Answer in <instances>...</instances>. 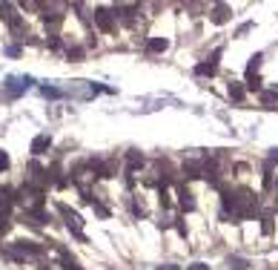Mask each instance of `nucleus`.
<instances>
[{
    "mask_svg": "<svg viewBox=\"0 0 278 270\" xmlns=\"http://www.w3.org/2000/svg\"><path fill=\"white\" fill-rule=\"evenodd\" d=\"M255 210H258V201H255L253 190H235V210H232V219H253Z\"/></svg>",
    "mask_w": 278,
    "mask_h": 270,
    "instance_id": "nucleus-1",
    "label": "nucleus"
},
{
    "mask_svg": "<svg viewBox=\"0 0 278 270\" xmlns=\"http://www.w3.org/2000/svg\"><path fill=\"white\" fill-rule=\"evenodd\" d=\"M57 210L64 213L66 224H69V230L75 238H80V241H86V236H83V219H80V213H75V210H69L66 204H57Z\"/></svg>",
    "mask_w": 278,
    "mask_h": 270,
    "instance_id": "nucleus-2",
    "label": "nucleus"
},
{
    "mask_svg": "<svg viewBox=\"0 0 278 270\" xmlns=\"http://www.w3.org/2000/svg\"><path fill=\"white\" fill-rule=\"evenodd\" d=\"M32 84H35V80H32V78H26V75H23V78L12 75V78L6 80V95H9V98H17L20 92H23V89H29V87H32Z\"/></svg>",
    "mask_w": 278,
    "mask_h": 270,
    "instance_id": "nucleus-3",
    "label": "nucleus"
},
{
    "mask_svg": "<svg viewBox=\"0 0 278 270\" xmlns=\"http://www.w3.org/2000/svg\"><path fill=\"white\" fill-rule=\"evenodd\" d=\"M92 173L98 175V178H115L118 175V164L112 158H106V161H92Z\"/></svg>",
    "mask_w": 278,
    "mask_h": 270,
    "instance_id": "nucleus-4",
    "label": "nucleus"
},
{
    "mask_svg": "<svg viewBox=\"0 0 278 270\" xmlns=\"http://www.w3.org/2000/svg\"><path fill=\"white\" fill-rule=\"evenodd\" d=\"M17 250V253L23 256H43V245H35V241H26V238H20V241H15V245H12Z\"/></svg>",
    "mask_w": 278,
    "mask_h": 270,
    "instance_id": "nucleus-5",
    "label": "nucleus"
},
{
    "mask_svg": "<svg viewBox=\"0 0 278 270\" xmlns=\"http://www.w3.org/2000/svg\"><path fill=\"white\" fill-rule=\"evenodd\" d=\"M95 23H98V29L112 32L115 29V15H112L109 9H95Z\"/></svg>",
    "mask_w": 278,
    "mask_h": 270,
    "instance_id": "nucleus-6",
    "label": "nucleus"
},
{
    "mask_svg": "<svg viewBox=\"0 0 278 270\" xmlns=\"http://www.w3.org/2000/svg\"><path fill=\"white\" fill-rule=\"evenodd\" d=\"M49 147H52V138H49L46 132H40V135H35V138H32V155H43Z\"/></svg>",
    "mask_w": 278,
    "mask_h": 270,
    "instance_id": "nucleus-7",
    "label": "nucleus"
},
{
    "mask_svg": "<svg viewBox=\"0 0 278 270\" xmlns=\"http://www.w3.org/2000/svg\"><path fill=\"white\" fill-rule=\"evenodd\" d=\"M230 15H232V9L227 6V3H218V6L212 9V15H209V17H212V23L221 26V23H227V20H230Z\"/></svg>",
    "mask_w": 278,
    "mask_h": 270,
    "instance_id": "nucleus-8",
    "label": "nucleus"
},
{
    "mask_svg": "<svg viewBox=\"0 0 278 270\" xmlns=\"http://www.w3.org/2000/svg\"><path fill=\"white\" fill-rule=\"evenodd\" d=\"M183 175L187 178H204V161H187L183 164Z\"/></svg>",
    "mask_w": 278,
    "mask_h": 270,
    "instance_id": "nucleus-9",
    "label": "nucleus"
},
{
    "mask_svg": "<svg viewBox=\"0 0 278 270\" xmlns=\"http://www.w3.org/2000/svg\"><path fill=\"white\" fill-rule=\"evenodd\" d=\"M178 201H181L183 210H195V199H192V193L183 184H178Z\"/></svg>",
    "mask_w": 278,
    "mask_h": 270,
    "instance_id": "nucleus-10",
    "label": "nucleus"
},
{
    "mask_svg": "<svg viewBox=\"0 0 278 270\" xmlns=\"http://www.w3.org/2000/svg\"><path fill=\"white\" fill-rule=\"evenodd\" d=\"M141 164H143V155H141L138 150H129V152H127V173L132 175L138 167H141Z\"/></svg>",
    "mask_w": 278,
    "mask_h": 270,
    "instance_id": "nucleus-11",
    "label": "nucleus"
},
{
    "mask_svg": "<svg viewBox=\"0 0 278 270\" xmlns=\"http://www.w3.org/2000/svg\"><path fill=\"white\" fill-rule=\"evenodd\" d=\"M57 253H60V264H64V270H83L78 259H75V256H69L64 247H57Z\"/></svg>",
    "mask_w": 278,
    "mask_h": 270,
    "instance_id": "nucleus-12",
    "label": "nucleus"
},
{
    "mask_svg": "<svg viewBox=\"0 0 278 270\" xmlns=\"http://www.w3.org/2000/svg\"><path fill=\"white\" fill-rule=\"evenodd\" d=\"M167 46H169L167 38H149L146 40V52H152V55H155V52H164Z\"/></svg>",
    "mask_w": 278,
    "mask_h": 270,
    "instance_id": "nucleus-13",
    "label": "nucleus"
},
{
    "mask_svg": "<svg viewBox=\"0 0 278 270\" xmlns=\"http://www.w3.org/2000/svg\"><path fill=\"white\" fill-rule=\"evenodd\" d=\"M272 230H275V224H272V213H264L261 215V233H264V236H272Z\"/></svg>",
    "mask_w": 278,
    "mask_h": 270,
    "instance_id": "nucleus-14",
    "label": "nucleus"
},
{
    "mask_svg": "<svg viewBox=\"0 0 278 270\" xmlns=\"http://www.w3.org/2000/svg\"><path fill=\"white\" fill-rule=\"evenodd\" d=\"M12 201H15V199H12V193H0V215H9V207H12Z\"/></svg>",
    "mask_w": 278,
    "mask_h": 270,
    "instance_id": "nucleus-15",
    "label": "nucleus"
},
{
    "mask_svg": "<svg viewBox=\"0 0 278 270\" xmlns=\"http://www.w3.org/2000/svg\"><path fill=\"white\" fill-rule=\"evenodd\" d=\"M261 103L267 106V110H275V103H278V92H261Z\"/></svg>",
    "mask_w": 278,
    "mask_h": 270,
    "instance_id": "nucleus-16",
    "label": "nucleus"
},
{
    "mask_svg": "<svg viewBox=\"0 0 278 270\" xmlns=\"http://www.w3.org/2000/svg\"><path fill=\"white\" fill-rule=\"evenodd\" d=\"M215 72H218V66L209 64V61H207V64H198V66H195V75H209V78H212Z\"/></svg>",
    "mask_w": 278,
    "mask_h": 270,
    "instance_id": "nucleus-17",
    "label": "nucleus"
},
{
    "mask_svg": "<svg viewBox=\"0 0 278 270\" xmlns=\"http://www.w3.org/2000/svg\"><path fill=\"white\" fill-rule=\"evenodd\" d=\"M261 58H264L261 52L250 58V64H246V75H255V72H258V66H261Z\"/></svg>",
    "mask_w": 278,
    "mask_h": 270,
    "instance_id": "nucleus-18",
    "label": "nucleus"
},
{
    "mask_svg": "<svg viewBox=\"0 0 278 270\" xmlns=\"http://www.w3.org/2000/svg\"><path fill=\"white\" fill-rule=\"evenodd\" d=\"M230 98L232 101H244V87L241 84H230Z\"/></svg>",
    "mask_w": 278,
    "mask_h": 270,
    "instance_id": "nucleus-19",
    "label": "nucleus"
},
{
    "mask_svg": "<svg viewBox=\"0 0 278 270\" xmlns=\"http://www.w3.org/2000/svg\"><path fill=\"white\" fill-rule=\"evenodd\" d=\"M40 92H43V98H60L64 95V89H57V87H43Z\"/></svg>",
    "mask_w": 278,
    "mask_h": 270,
    "instance_id": "nucleus-20",
    "label": "nucleus"
},
{
    "mask_svg": "<svg viewBox=\"0 0 278 270\" xmlns=\"http://www.w3.org/2000/svg\"><path fill=\"white\" fill-rule=\"evenodd\" d=\"M230 267L232 270H246V259H238V256H235V259H230Z\"/></svg>",
    "mask_w": 278,
    "mask_h": 270,
    "instance_id": "nucleus-21",
    "label": "nucleus"
},
{
    "mask_svg": "<svg viewBox=\"0 0 278 270\" xmlns=\"http://www.w3.org/2000/svg\"><path fill=\"white\" fill-rule=\"evenodd\" d=\"M158 199H161V207H169V190H167V187H161Z\"/></svg>",
    "mask_w": 278,
    "mask_h": 270,
    "instance_id": "nucleus-22",
    "label": "nucleus"
},
{
    "mask_svg": "<svg viewBox=\"0 0 278 270\" xmlns=\"http://www.w3.org/2000/svg\"><path fill=\"white\" fill-rule=\"evenodd\" d=\"M246 87H250V89H258V87H261L258 75H246Z\"/></svg>",
    "mask_w": 278,
    "mask_h": 270,
    "instance_id": "nucleus-23",
    "label": "nucleus"
},
{
    "mask_svg": "<svg viewBox=\"0 0 278 270\" xmlns=\"http://www.w3.org/2000/svg\"><path fill=\"white\" fill-rule=\"evenodd\" d=\"M92 207H95V213L101 215V219H109V210H106L104 204H95V201H92Z\"/></svg>",
    "mask_w": 278,
    "mask_h": 270,
    "instance_id": "nucleus-24",
    "label": "nucleus"
},
{
    "mask_svg": "<svg viewBox=\"0 0 278 270\" xmlns=\"http://www.w3.org/2000/svg\"><path fill=\"white\" fill-rule=\"evenodd\" d=\"M9 227H12V219L9 215H0V233H6Z\"/></svg>",
    "mask_w": 278,
    "mask_h": 270,
    "instance_id": "nucleus-25",
    "label": "nucleus"
},
{
    "mask_svg": "<svg viewBox=\"0 0 278 270\" xmlns=\"http://www.w3.org/2000/svg\"><path fill=\"white\" fill-rule=\"evenodd\" d=\"M6 170H9V155L0 150V173H6Z\"/></svg>",
    "mask_w": 278,
    "mask_h": 270,
    "instance_id": "nucleus-26",
    "label": "nucleus"
},
{
    "mask_svg": "<svg viewBox=\"0 0 278 270\" xmlns=\"http://www.w3.org/2000/svg\"><path fill=\"white\" fill-rule=\"evenodd\" d=\"M187 270H209V264H204V262H195V264H190Z\"/></svg>",
    "mask_w": 278,
    "mask_h": 270,
    "instance_id": "nucleus-27",
    "label": "nucleus"
},
{
    "mask_svg": "<svg viewBox=\"0 0 278 270\" xmlns=\"http://www.w3.org/2000/svg\"><path fill=\"white\" fill-rule=\"evenodd\" d=\"M80 55H83V49H69V61L72 58H80Z\"/></svg>",
    "mask_w": 278,
    "mask_h": 270,
    "instance_id": "nucleus-28",
    "label": "nucleus"
},
{
    "mask_svg": "<svg viewBox=\"0 0 278 270\" xmlns=\"http://www.w3.org/2000/svg\"><path fill=\"white\" fill-rule=\"evenodd\" d=\"M158 270H181V267H175V264H161Z\"/></svg>",
    "mask_w": 278,
    "mask_h": 270,
    "instance_id": "nucleus-29",
    "label": "nucleus"
},
{
    "mask_svg": "<svg viewBox=\"0 0 278 270\" xmlns=\"http://www.w3.org/2000/svg\"><path fill=\"white\" fill-rule=\"evenodd\" d=\"M270 161H278V150H272V152H270Z\"/></svg>",
    "mask_w": 278,
    "mask_h": 270,
    "instance_id": "nucleus-30",
    "label": "nucleus"
}]
</instances>
